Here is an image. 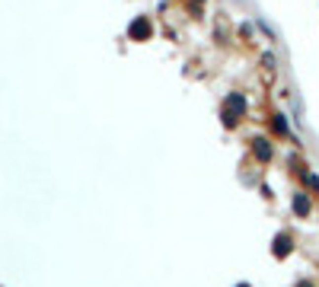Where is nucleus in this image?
I'll return each instance as SVG.
<instances>
[]
</instances>
